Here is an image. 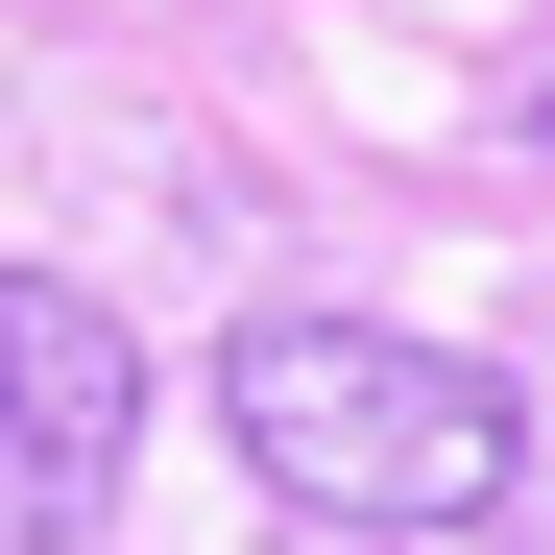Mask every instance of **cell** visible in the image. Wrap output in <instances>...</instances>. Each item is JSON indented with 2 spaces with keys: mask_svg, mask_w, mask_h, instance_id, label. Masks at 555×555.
<instances>
[{
  "mask_svg": "<svg viewBox=\"0 0 555 555\" xmlns=\"http://www.w3.org/2000/svg\"><path fill=\"white\" fill-rule=\"evenodd\" d=\"M218 435H242V483H291L338 531H507V483H531L507 362L387 338V314H242L218 338Z\"/></svg>",
  "mask_w": 555,
  "mask_h": 555,
  "instance_id": "obj_1",
  "label": "cell"
},
{
  "mask_svg": "<svg viewBox=\"0 0 555 555\" xmlns=\"http://www.w3.org/2000/svg\"><path fill=\"white\" fill-rule=\"evenodd\" d=\"M121 459H145V338L49 266H0V555H98Z\"/></svg>",
  "mask_w": 555,
  "mask_h": 555,
  "instance_id": "obj_2",
  "label": "cell"
}]
</instances>
